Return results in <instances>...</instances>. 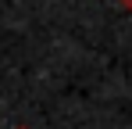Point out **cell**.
I'll return each instance as SVG.
<instances>
[{
    "label": "cell",
    "instance_id": "2",
    "mask_svg": "<svg viewBox=\"0 0 132 129\" xmlns=\"http://www.w3.org/2000/svg\"><path fill=\"white\" fill-rule=\"evenodd\" d=\"M18 129H29V126H18Z\"/></svg>",
    "mask_w": 132,
    "mask_h": 129
},
{
    "label": "cell",
    "instance_id": "1",
    "mask_svg": "<svg viewBox=\"0 0 132 129\" xmlns=\"http://www.w3.org/2000/svg\"><path fill=\"white\" fill-rule=\"evenodd\" d=\"M114 4H118L121 11H132V0H114Z\"/></svg>",
    "mask_w": 132,
    "mask_h": 129
}]
</instances>
